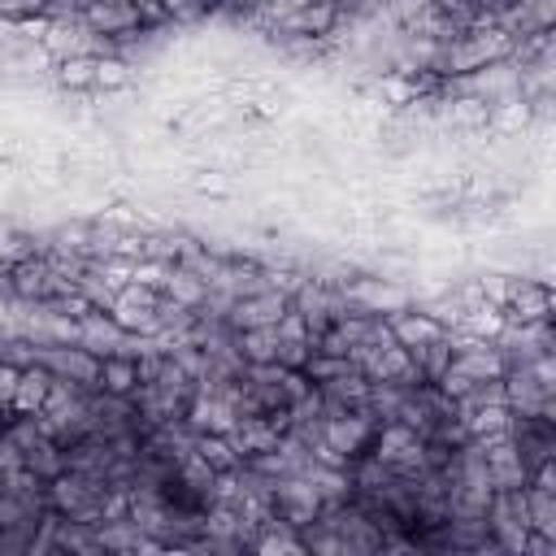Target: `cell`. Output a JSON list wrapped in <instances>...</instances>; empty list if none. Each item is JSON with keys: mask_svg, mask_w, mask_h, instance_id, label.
Segmentation results:
<instances>
[{"mask_svg": "<svg viewBox=\"0 0 556 556\" xmlns=\"http://www.w3.org/2000/svg\"><path fill=\"white\" fill-rule=\"evenodd\" d=\"M48 13V0H0V17L4 22H35Z\"/></svg>", "mask_w": 556, "mask_h": 556, "instance_id": "cell-2", "label": "cell"}, {"mask_svg": "<svg viewBox=\"0 0 556 556\" xmlns=\"http://www.w3.org/2000/svg\"><path fill=\"white\" fill-rule=\"evenodd\" d=\"M504 439L513 443L526 478H534L539 469L552 465V447H556V434H552V413H508L504 421Z\"/></svg>", "mask_w": 556, "mask_h": 556, "instance_id": "cell-1", "label": "cell"}]
</instances>
